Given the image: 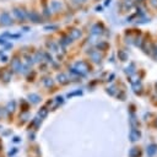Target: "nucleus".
<instances>
[{"mask_svg":"<svg viewBox=\"0 0 157 157\" xmlns=\"http://www.w3.org/2000/svg\"><path fill=\"white\" fill-rule=\"evenodd\" d=\"M155 126H157V119L155 120Z\"/></svg>","mask_w":157,"mask_h":157,"instance_id":"nucleus-28","label":"nucleus"},{"mask_svg":"<svg viewBox=\"0 0 157 157\" xmlns=\"http://www.w3.org/2000/svg\"><path fill=\"white\" fill-rule=\"evenodd\" d=\"M150 4H151L153 7H156V9H157V0H150Z\"/></svg>","mask_w":157,"mask_h":157,"instance_id":"nucleus-23","label":"nucleus"},{"mask_svg":"<svg viewBox=\"0 0 157 157\" xmlns=\"http://www.w3.org/2000/svg\"><path fill=\"white\" fill-rule=\"evenodd\" d=\"M123 10L124 11H128V10H130L131 9V6H132V2L130 1V0H126V1H123Z\"/></svg>","mask_w":157,"mask_h":157,"instance_id":"nucleus-14","label":"nucleus"},{"mask_svg":"<svg viewBox=\"0 0 157 157\" xmlns=\"http://www.w3.org/2000/svg\"><path fill=\"white\" fill-rule=\"evenodd\" d=\"M155 52L157 53V45H155Z\"/></svg>","mask_w":157,"mask_h":157,"instance_id":"nucleus-29","label":"nucleus"},{"mask_svg":"<svg viewBox=\"0 0 157 157\" xmlns=\"http://www.w3.org/2000/svg\"><path fill=\"white\" fill-rule=\"evenodd\" d=\"M69 36H70V38H71V39H77V38H80V37H81V31H80V29H77V28H72V29H70Z\"/></svg>","mask_w":157,"mask_h":157,"instance_id":"nucleus-9","label":"nucleus"},{"mask_svg":"<svg viewBox=\"0 0 157 157\" xmlns=\"http://www.w3.org/2000/svg\"><path fill=\"white\" fill-rule=\"evenodd\" d=\"M58 28V26H47V27H44V29H56Z\"/></svg>","mask_w":157,"mask_h":157,"instance_id":"nucleus-22","label":"nucleus"},{"mask_svg":"<svg viewBox=\"0 0 157 157\" xmlns=\"http://www.w3.org/2000/svg\"><path fill=\"white\" fill-rule=\"evenodd\" d=\"M118 98H119L120 101H124V99H125V92H120V93L118 94Z\"/></svg>","mask_w":157,"mask_h":157,"instance_id":"nucleus-21","label":"nucleus"},{"mask_svg":"<svg viewBox=\"0 0 157 157\" xmlns=\"http://www.w3.org/2000/svg\"><path fill=\"white\" fill-rule=\"evenodd\" d=\"M141 155H142L141 148L140 147H136V146L131 147L130 151H129V157H141Z\"/></svg>","mask_w":157,"mask_h":157,"instance_id":"nucleus-6","label":"nucleus"},{"mask_svg":"<svg viewBox=\"0 0 157 157\" xmlns=\"http://www.w3.org/2000/svg\"><path fill=\"white\" fill-rule=\"evenodd\" d=\"M50 10H52L50 7H47V6H45L44 10H43V13H44L45 16H50V15H52V11H50Z\"/></svg>","mask_w":157,"mask_h":157,"instance_id":"nucleus-20","label":"nucleus"},{"mask_svg":"<svg viewBox=\"0 0 157 157\" xmlns=\"http://www.w3.org/2000/svg\"><path fill=\"white\" fill-rule=\"evenodd\" d=\"M90 56H91V59H92V60H93L94 63H99V61H101V59H102V55L99 54V52H98V50L91 52Z\"/></svg>","mask_w":157,"mask_h":157,"instance_id":"nucleus-11","label":"nucleus"},{"mask_svg":"<svg viewBox=\"0 0 157 157\" xmlns=\"http://www.w3.org/2000/svg\"><path fill=\"white\" fill-rule=\"evenodd\" d=\"M156 90H157V82H156Z\"/></svg>","mask_w":157,"mask_h":157,"instance_id":"nucleus-30","label":"nucleus"},{"mask_svg":"<svg viewBox=\"0 0 157 157\" xmlns=\"http://www.w3.org/2000/svg\"><path fill=\"white\" fill-rule=\"evenodd\" d=\"M135 72H136V66H135L134 63H130V65H129L128 67H125V74L130 77V76H132Z\"/></svg>","mask_w":157,"mask_h":157,"instance_id":"nucleus-8","label":"nucleus"},{"mask_svg":"<svg viewBox=\"0 0 157 157\" xmlns=\"http://www.w3.org/2000/svg\"><path fill=\"white\" fill-rule=\"evenodd\" d=\"M77 66H81V69H82V71H88V65L85 63V61H81V63H77ZM80 69V70H81Z\"/></svg>","mask_w":157,"mask_h":157,"instance_id":"nucleus-17","label":"nucleus"},{"mask_svg":"<svg viewBox=\"0 0 157 157\" xmlns=\"http://www.w3.org/2000/svg\"><path fill=\"white\" fill-rule=\"evenodd\" d=\"M132 90H134V92L136 94H141V92H142V85H141V82L140 81L134 82L132 83Z\"/></svg>","mask_w":157,"mask_h":157,"instance_id":"nucleus-12","label":"nucleus"},{"mask_svg":"<svg viewBox=\"0 0 157 157\" xmlns=\"http://www.w3.org/2000/svg\"><path fill=\"white\" fill-rule=\"evenodd\" d=\"M49 7H50L52 11H54V12H60V11L63 10L64 5H63V1H61V0H53V1L50 2V6H49Z\"/></svg>","mask_w":157,"mask_h":157,"instance_id":"nucleus-3","label":"nucleus"},{"mask_svg":"<svg viewBox=\"0 0 157 157\" xmlns=\"http://www.w3.org/2000/svg\"><path fill=\"white\" fill-rule=\"evenodd\" d=\"M114 76H115V75H114V74H112V75H110V77L108 78V81H113V78H114Z\"/></svg>","mask_w":157,"mask_h":157,"instance_id":"nucleus-24","label":"nucleus"},{"mask_svg":"<svg viewBox=\"0 0 157 157\" xmlns=\"http://www.w3.org/2000/svg\"><path fill=\"white\" fill-rule=\"evenodd\" d=\"M76 1H77V2H80V4H85L87 0H76Z\"/></svg>","mask_w":157,"mask_h":157,"instance_id":"nucleus-25","label":"nucleus"},{"mask_svg":"<svg viewBox=\"0 0 157 157\" xmlns=\"http://www.w3.org/2000/svg\"><path fill=\"white\" fill-rule=\"evenodd\" d=\"M118 58H119V60H121V61H126V60L129 59V55H128V53H126L125 50L120 49V50L118 52Z\"/></svg>","mask_w":157,"mask_h":157,"instance_id":"nucleus-13","label":"nucleus"},{"mask_svg":"<svg viewBox=\"0 0 157 157\" xmlns=\"http://www.w3.org/2000/svg\"><path fill=\"white\" fill-rule=\"evenodd\" d=\"M110 1H112V0H105V2H104V5H105V6H107V5H109V4H110Z\"/></svg>","mask_w":157,"mask_h":157,"instance_id":"nucleus-27","label":"nucleus"},{"mask_svg":"<svg viewBox=\"0 0 157 157\" xmlns=\"http://www.w3.org/2000/svg\"><path fill=\"white\" fill-rule=\"evenodd\" d=\"M12 23H13L12 17H11V15L7 11H4V12L0 13V25H2V26H10Z\"/></svg>","mask_w":157,"mask_h":157,"instance_id":"nucleus-2","label":"nucleus"},{"mask_svg":"<svg viewBox=\"0 0 157 157\" xmlns=\"http://www.w3.org/2000/svg\"><path fill=\"white\" fill-rule=\"evenodd\" d=\"M12 15H13L18 21H25V20L27 18V11L23 10L22 7H18V6H16V7L12 9Z\"/></svg>","mask_w":157,"mask_h":157,"instance_id":"nucleus-1","label":"nucleus"},{"mask_svg":"<svg viewBox=\"0 0 157 157\" xmlns=\"http://www.w3.org/2000/svg\"><path fill=\"white\" fill-rule=\"evenodd\" d=\"M140 137H141V132H140V130H139L137 128H132V129L130 130V134H129V139H130V141L135 142V141L140 140Z\"/></svg>","mask_w":157,"mask_h":157,"instance_id":"nucleus-4","label":"nucleus"},{"mask_svg":"<svg viewBox=\"0 0 157 157\" xmlns=\"http://www.w3.org/2000/svg\"><path fill=\"white\" fill-rule=\"evenodd\" d=\"M27 17L29 18V21H32V22H34V23L42 22V17H40V15H39L37 11H31L29 13H27Z\"/></svg>","mask_w":157,"mask_h":157,"instance_id":"nucleus-5","label":"nucleus"},{"mask_svg":"<svg viewBox=\"0 0 157 157\" xmlns=\"http://www.w3.org/2000/svg\"><path fill=\"white\" fill-rule=\"evenodd\" d=\"M96 11H98V12L102 11V7H101V6H97V7H96Z\"/></svg>","mask_w":157,"mask_h":157,"instance_id":"nucleus-26","label":"nucleus"},{"mask_svg":"<svg viewBox=\"0 0 157 157\" xmlns=\"http://www.w3.org/2000/svg\"><path fill=\"white\" fill-rule=\"evenodd\" d=\"M58 78H59V82H61V83H67V80H66V76L65 75H59L58 76Z\"/></svg>","mask_w":157,"mask_h":157,"instance_id":"nucleus-19","label":"nucleus"},{"mask_svg":"<svg viewBox=\"0 0 157 157\" xmlns=\"http://www.w3.org/2000/svg\"><path fill=\"white\" fill-rule=\"evenodd\" d=\"M156 152H157V144H151V145H148V147H147V155H148L150 157H152V156L156 155Z\"/></svg>","mask_w":157,"mask_h":157,"instance_id":"nucleus-10","label":"nucleus"},{"mask_svg":"<svg viewBox=\"0 0 157 157\" xmlns=\"http://www.w3.org/2000/svg\"><path fill=\"white\" fill-rule=\"evenodd\" d=\"M97 47H98L99 50H107L108 47H109V44H108L107 42H99V43L97 44Z\"/></svg>","mask_w":157,"mask_h":157,"instance_id":"nucleus-15","label":"nucleus"},{"mask_svg":"<svg viewBox=\"0 0 157 157\" xmlns=\"http://www.w3.org/2000/svg\"><path fill=\"white\" fill-rule=\"evenodd\" d=\"M91 31H92V33L93 34H101L102 33V31H103V25L102 23H94L93 26H92V28H91Z\"/></svg>","mask_w":157,"mask_h":157,"instance_id":"nucleus-7","label":"nucleus"},{"mask_svg":"<svg viewBox=\"0 0 157 157\" xmlns=\"http://www.w3.org/2000/svg\"><path fill=\"white\" fill-rule=\"evenodd\" d=\"M107 92H108L110 96H115V93H117V87L113 85V86H110V87L107 88Z\"/></svg>","mask_w":157,"mask_h":157,"instance_id":"nucleus-16","label":"nucleus"},{"mask_svg":"<svg viewBox=\"0 0 157 157\" xmlns=\"http://www.w3.org/2000/svg\"><path fill=\"white\" fill-rule=\"evenodd\" d=\"M61 40H63V44H69V43H71V38H70V36H64Z\"/></svg>","mask_w":157,"mask_h":157,"instance_id":"nucleus-18","label":"nucleus"}]
</instances>
